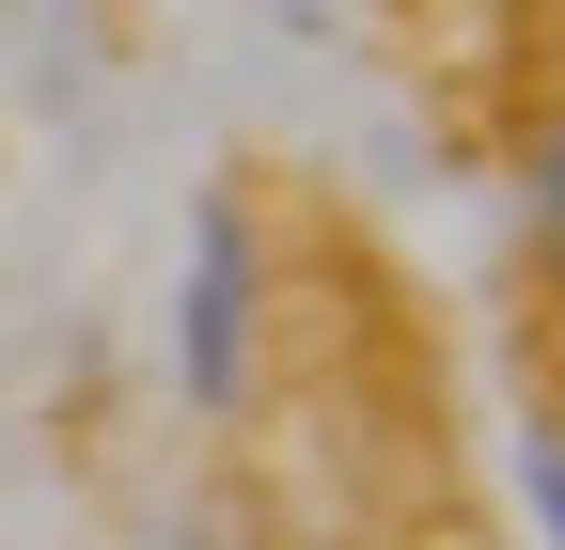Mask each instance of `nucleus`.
<instances>
[{"label": "nucleus", "instance_id": "f03ea898", "mask_svg": "<svg viewBox=\"0 0 565 550\" xmlns=\"http://www.w3.org/2000/svg\"><path fill=\"white\" fill-rule=\"evenodd\" d=\"M519 204H534V252H550V284H565V126L519 142Z\"/></svg>", "mask_w": 565, "mask_h": 550}, {"label": "nucleus", "instance_id": "f257e3e1", "mask_svg": "<svg viewBox=\"0 0 565 550\" xmlns=\"http://www.w3.org/2000/svg\"><path fill=\"white\" fill-rule=\"evenodd\" d=\"M252 347H267V236L236 189H189V267H173V393L204 425L252 409Z\"/></svg>", "mask_w": 565, "mask_h": 550}, {"label": "nucleus", "instance_id": "7ed1b4c3", "mask_svg": "<svg viewBox=\"0 0 565 550\" xmlns=\"http://www.w3.org/2000/svg\"><path fill=\"white\" fill-rule=\"evenodd\" d=\"M519 488H534V519H550V550H565V409H534V441H519Z\"/></svg>", "mask_w": 565, "mask_h": 550}]
</instances>
